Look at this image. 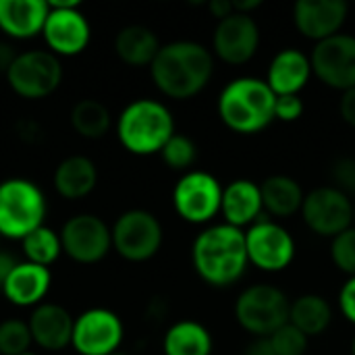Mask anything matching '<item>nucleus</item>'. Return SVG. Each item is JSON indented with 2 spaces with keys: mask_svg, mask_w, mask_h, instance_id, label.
<instances>
[{
  "mask_svg": "<svg viewBox=\"0 0 355 355\" xmlns=\"http://www.w3.org/2000/svg\"><path fill=\"white\" fill-rule=\"evenodd\" d=\"M23 355H35V354H31V352H27V354H23Z\"/></svg>",
  "mask_w": 355,
  "mask_h": 355,
  "instance_id": "nucleus-45",
  "label": "nucleus"
},
{
  "mask_svg": "<svg viewBox=\"0 0 355 355\" xmlns=\"http://www.w3.org/2000/svg\"><path fill=\"white\" fill-rule=\"evenodd\" d=\"M291 304L275 285H252L235 302V318L254 337H270L289 322Z\"/></svg>",
  "mask_w": 355,
  "mask_h": 355,
  "instance_id": "nucleus-6",
  "label": "nucleus"
},
{
  "mask_svg": "<svg viewBox=\"0 0 355 355\" xmlns=\"http://www.w3.org/2000/svg\"><path fill=\"white\" fill-rule=\"evenodd\" d=\"M112 231V248L116 254L129 262H146L154 258L162 245V225L160 220L141 208L123 212Z\"/></svg>",
  "mask_w": 355,
  "mask_h": 355,
  "instance_id": "nucleus-8",
  "label": "nucleus"
},
{
  "mask_svg": "<svg viewBox=\"0 0 355 355\" xmlns=\"http://www.w3.org/2000/svg\"><path fill=\"white\" fill-rule=\"evenodd\" d=\"M245 248L250 264L264 272H281L295 258L291 233L270 218H260L245 231Z\"/></svg>",
  "mask_w": 355,
  "mask_h": 355,
  "instance_id": "nucleus-11",
  "label": "nucleus"
},
{
  "mask_svg": "<svg viewBox=\"0 0 355 355\" xmlns=\"http://www.w3.org/2000/svg\"><path fill=\"white\" fill-rule=\"evenodd\" d=\"M302 216L320 237H337L354 227V200L333 185L316 187L304 198Z\"/></svg>",
  "mask_w": 355,
  "mask_h": 355,
  "instance_id": "nucleus-10",
  "label": "nucleus"
},
{
  "mask_svg": "<svg viewBox=\"0 0 355 355\" xmlns=\"http://www.w3.org/2000/svg\"><path fill=\"white\" fill-rule=\"evenodd\" d=\"M333 187H337L343 193H355V158L354 156H341L333 162L331 168Z\"/></svg>",
  "mask_w": 355,
  "mask_h": 355,
  "instance_id": "nucleus-34",
  "label": "nucleus"
},
{
  "mask_svg": "<svg viewBox=\"0 0 355 355\" xmlns=\"http://www.w3.org/2000/svg\"><path fill=\"white\" fill-rule=\"evenodd\" d=\"M15 56H17V54H12L10 46L0 44V69H2L4 73L8 71V67H10V62L15 60Z\"/></svg>",
  "mask_w": 355,
  "mask_h": 355,
  "instance_id": "nucleus-42",
  "label": "nucleus"
},
{
  "mask_svg": "<svg viewBox=\"0 0 355 355\" xmlns=\"http://www.w3.org/2000/svg\"><path fill=\"white\" fill-rule=\"evenodd\" d=\"M19 262L15 260V256L12 254H8V252H2L0 250V291H2V287H4V283H6V279L10 277V272L15 270V266H17Z\"/></svg>",
  "mask_w": 355,
  "mask_h": 355,
  "instance_id": "nucleus-39",
  "label": "nucleus"
},
{
  "mask_svg": "<svg viewBox=\"0 0 355 355\" xmlns=\"http://www.w3.org/2000/svg\"><path fill=\"white\" fill-rule=\"evenodd\" d=\"M31 339L46 352H60L71 345L75 318L58 304H40L29 316Z\"/></svg>",
  "mask_w": 355,
  "mask_h": 355,
  "instance_id": "nucleus-18",
  "label": "nucleus"
},
{
  "mask_svg": "<svg viewBox=\"0 0 355 355\" xmlns=\"http://www.w3.org/2000/svg\"><path fill=\"white\" fill-rule=\"evenodd\" d=\"M98 185V168L87 156H69L54 171V187L64 200H81Z\"/></svg>",
  "mask_w": 355,
  "mask_h": 355,
  "instance_id": "nucleus-23",
  "label": "nucleus"
},
{
  "mask_svg": "<svg viewBox=\"0 0 355 355\" xmlns=\"http://www.w3.org/2000/svg\"><path fill=\"white\" fill-rule=\"evenodd\" d=\"M260 46V27L252 15L233 12L231 17L218 21L212 48L214 54L229 64H243L252 60Z\"/></svg>",
  "mask_w": 355,
  "mask_h": 355,
  "instance_id": "nucleus-15",
  "label": "nucleus"
},
{
  "mask_svg": "<svg viewBox=\"0 0 355 355\" xmlns=\"http://www.w3.org/2000/svg\"><path fill=\"white\" fill-rule=\"evenodd\" d=\"M352 355H355V337L354 341H352Z\"/></svg>",
  "mask_w": 355,
  "mask_h": 355,
  "instance_id": "nucleus-43",
  "label": "nucleus"
},
{
  "mask_svg": "<svg viewBox=\"0 0 355 355\" xmlns=\"http://www.w3.org/2000/svg\"><path fill=\"white\" fill-rule=\"evenodd\" d=\"M48 204L44 191L29 179L12 177L0 183V235L23 241L44 227Z\"/></svg>",
  "mask_w": 355,
  "mask_h": 355,
  "instance_id": "nucleus-5",
  "label": "nucleus"
},
{
  "mask_svg": "<svg viewBox=\"0 0 355 355\" xmlns=\"http://www.w3.org/2000/svg\"><path fill=\"white\" fill-rule=\"evenodd\" d=\"M264 210L272 216L287 218L302 210L304 206V189L289 175H272L260 183Z\"/></svg>",
  "mask_w": 355,
  "mask_h": 355,
  "instance_id": "nucleus-25",
  "label": "nucleus"
},
{
  "mask_svg": "<svg viewBox=\"0 0 355 355\" xmlns=\"http://www.w3.org/2000/svg\"><path fill=\"white\" fill-rule=\"evenodd\" d=\"M312 77L310 56L297 48H283L268 64L266 83L275 96L300 94Z\"/></svg>",
  "mask_w": 355,
  "mask_h": 355,
  "instance_id": "nucleus-19",
  "label": "nucleus"
},
{
  "mask_svg": "<svg viewBox=\"0 0 355 355\" xmlns=\"http://www.w3.org/2000/svg\"><path fill=\"white\" fill-rule=\"evenodd\" d=\"M277 96L266 79L237 77L218 96V116L235 133H260L275 121Z\"/></svg>",
  "mask_w": 355,
  "mask_h": 355,
  "instance_id": "nucleus-3",
  "label": "nucleus"
},
{
  "mask_svg": "<svg viewBox=\"0 0 355 355\" xmlns=\"http://www.w3.org/2000/svg\"><path fill=\"white\" fill-rule=\"evenodd\" d=\"M191 262L198 277L212 287L237 283L250 264L245 233L227 223L208 227L193 241Z\"/></svg>",
  "mask_w": 355,
  "mask_h": 355,
  "instance_id": "nucleus-2",
  "label": "nucleus"
},
{
  "mask_svg": "<svg viewBox=\"0 0 355 355\" xmlns=\"http://www.w3.org/2000/svg\"><path fill=\"white\" fill-rule=\"evenodd\" d=\"M123 335L125 327L116 312L92 308L75 318L71 345L79 355H112L123 343Z\"/></svg>",
  "mask_w": 355,
  "mask_h": 355,
  "instance_id": "nucleus-12",
  "label": "nucleus"
},
{
  "mask_svg": "<svg viewBox=\"0 0 355 355\" xmlns=\"http://www.w3.org/2000/svg\"><path fill=\"white\" fill-rule=\"evenodd\" d=\"M349 6L345 0H297L293 21L297 31L316 44L341 33Z\"/></svg>",
  "mask_w": 355,
  "mask_h": 355,
  "instance_id": "nucleus-17",
  "label": "nucleus"
},
{
  "mask_svg": "<svg viewBox=\"0 0 355 355\" xmlns=\"http://www.w3.org/2000/svg\"><path fill=\"white\" fill-rule=\"evenodd\" d=\"M116 135L121 146L135 156L160 154L175 135V119L162 102L139 98L127 104L119 114Z\"/></svg>",
  "mask_w": 355,
  "mask_h": 355,
  "instance_id": "nucleus-4",
  "label": "nucleus"
},
{
  "mask_svg": "<svg viewBox=\"0 0 355 355\" xmlns=\"http://www.w3.org/2000/svg\"><path fill=\"white\" fill-rule=\"evenodd\" d=\"M312 73L333 89L355 87V35L337 33L318 42L310 54Z\"/></svg>",
  "mask_w": 355,
  "mask_h": 355,
  "instance_id": "nucleus-14",
  "label": "nucleus"
},
{
  "mask_svg": "<svg viewBox=\"0 0 355 355\" xmlns=\"http://www.w3.org/2000/svg\"><path fill=\"white\" fill-rule=\"evenodd\" d=\"M50 283H52L50 268L37 266V264H31L25 260L15 266V270L6 279L0 293L12 306L31 308V306L42 304L46 293L50 291Z\"/></svg>",
  "mask_w": 355,
  "mask_h": 355,
  "instance_id": "nucleus-20",
  "label": "nucleus"
},
{
  "mask_svg": "<svg viewBox=\"0 0 355 355\" xmlns=\"http://www.w3.org/2000/svg\"><path fill=\"white\" fill-rule=\"evenodd\" d=\"M177 214L193 225L212 220L223 206V185L206 171H187L173 189Z\"/></svg>",
  "mask_w": 355,
  "mask_h": 355,
  "instance_id": "nucleus-9",
  "label": "nucleus"
},
{
  "mask_svg": "<svg viewBox=\"0 0 355 355\" xmlns=\"http://www.w3.org/2000/svg\"><path fill=\"white\" fill-rule=\"evenodd\" d=\"M331 320H333V308L322 295L306 293L291 302L289 322L295 329H300L308 339L322 335L329 329Z\"/></svg>",
  "mask_w": 355,
  "mask_h": 355,
  "instance_id": "nucleus-27",
  "label": "nucleus"
},
{
  "mask_svg": "<svg viewBox=\"0 0 355 355\" xmlns=\"http://www.w3.org/2000/svg\"><path fill=\"white\" fill-rule=\"evenodd\" d=\"M260 4H262V0H233L235 12H241V15H250V12L256 10Z\"/></svg>",
  "mask_w": 355,
  "mask_h": 355,
  "instance_id": "nucleus-41",
  "label": "nucleus"
},
{
  "mask_svg": "<svg viewBox=\"0 0 355 355\" xmlns=\"http://www.w3.org/2000/svg\"><path fill=\"white\" fill-rule=\"evenodd\" d=\"M339 308L343 316L355 324V277H349L339 291Z\"/></svg>",
  "mask_w": 355,
  "mask_h": 355,
  "instance_id": "nucleus-36",
  "label": "nucleus"
},
{
  "mask_svg": "<svg viewBox=\"0 0 355 355\" xmlns=\"http://www.w3.org/2000/svg\"><path fill=\"white\" fill-rule=\"evenodd\" d=\"M339 112H341V119L355 127V87L343 92L341 100H339Z\"/></svg>",
  "mask_w": 355,
  "mask_h": 355,
  "instance_id": "nucleus-37",
  "label": "nucleus"
},
{
  "mask_svg": "<svg viewBox=\"0 0 355 355\" xmlns=\"http://www.w3.org/2000/svg\"><path fill=\"white\" fill-rule=\"evenodd\" d=\"M48 48L56 56L81 54L92 37L89 23L79 6L71 8H48V19L42 31Z\"/></svg>",
  "mask_w": 355,
  "mask_h": 355,
  "instance_id": "nucleus-16",
  "label": "nucleus"
},
{
  "mask_svg": "<svg viewBox=\"0 0 355 355\" xmlns=\"http://www.w3.org/2000/svg\"><path fill=\"white\" fill-rule=\"evenodd\" d=\"M21 248H23V256L27 258V262L48 268L62 254L60 233H56L50 227H40L21 241Z\"/></svg>",
  "mask_w": 355,
  "mask_h": 355,
  "instance_id": "nucleus-29",
  "label": "nucleus"
},
{
  "mask_svg": "<svg viewBox=\"0 0 355 355\" xmlns=\"http://www.w3.org/2000/svg\"><path fill=\"white\" fill-rule=\"evenodd\" d=\"M156 87L173 98L187 100L198 96L214 73L212 52L193 40H177L160 46L154 62L150 64Z\"/></svg>",
  "mask_w": 355,
  "mask_h": 355,
  "instance_id": "nucleus-1",
  "label": "nucleus"
},
{
  "mask_svg": "<svg viewBox=\"0 0 355 355\" xmlns=\"http://www.w3.org/2000/svg\"><path fill=\"white\" fill-rule=\"evenodd\" d=\"M62 252L79 264H96L112 248V231L96 214L71 216L60 231Z\"/></svg>",
  "mask_w": 355,
  "mask_h": 355,
  "instance_id": "nucleus-13",
  "label": "nucleus"
},
{
  "mask_svg": "<svg viewBox=\"0 0 355 355\" xmlns=\"http://www.w3.org/2000/svg\"><path fill=\"white\" fill-rule=\"evenodd\" d=\"M110 112L108 108L94 98L79 100L71 110V125L73 129L87 139L104 137L110 129Z\"/></svg>",
  "mask_w": 355,
  "mask_h": 355,
  "instance_id": "nucleus-28",
  "label": "nucleus"
},
{
  "mask_svg": "<svg viewBox=\"0 0 355 355\" xmlns=\"http://www.w3.org/2000/svg\"><path fill=\"white\" fill-rule=\"evenodd\" d=\"M354 225H355V202H354Z\"/></svg>",
  "mask_w": 355,
  "mask_h": 355,
  "instance_id": "nucleus-44",
  "label": "nucleus"
},
{
  "mask_svg": "<svg viewBox=\"0 0 355 355\" xmlns=\"http://www.w3.org/2000/svg\"><path fill=\"white\" fill-rule=\"evenodd\" d=\"M243 355H277L272 343L268 337H256L248 347H245V354Z\"/></svg>",
  "mask_w": 355,
  "mask_h": 355,
  "instance_id": "nucleus-38",
  "label": "nucleus"
},
{
  "mask_svg": "<svg viewBox=\"0 0 355 355\" xmlns=\"http://www.w3.org/2000/svg\"><path fill=\"white\" fill-rule=\"evenodd\" d=\"M162 352L164 355H210L212 335L196 320H179L166 331Z\"/></svg>",
  "mask_w": 355,
  "mask_h": 355,
  "instance_id": "nucleus-26",
  "label": "nucleus"
},
{
  "mask_svg": "<svg viewBox=\"0 0 355 355\" xmlns=\"http://www.w3.org/2000/svg\"><path fill=\"white\" fill-rule=\"evenodd\" d=\"M46 0H0V29L15 40H29L44 31Z\"/></svg>",
  "mask_w": 355,
  "mask_h": 355,
  "instance_id": "nucleus-22",
  "label": "nucleus"
},
{
  "mask_svg": "<svg viewBox=\"0 0 355 355\" xmlns=\"http://www.w3.org/2000/svg\"><path fill=\"white\" fill-rule=\"evenodd\" d=\"M164 164L173 171H187L196 158H198V148L193 144V139H189L187 135H181V133H175L166 146L162 148L160 152Z\"/></svg>",
  "mask_w": 355,
  "mask_h": 355,
  "instance_id": "nucleus-31",
  "label": "nucleus"
},
{
  "mask_svg": "<svg viewBox=\"0 0 355 355\" xmlns=\"http://www.w3.org/2000/svg\"><path fill=\"white\" fill-rule=\"evenodd\" d=\"M220 212L231 227H245L254 225L262 218L264 204L260 185L250 179H235L223 187V206Z\"/></svg>",
  "mask_w": 355,
  "mask_h": 355,
  "instance_id": "nucleus-21",
  "label": "nucleus"
},
{
  "mask_svg": "<svg viewBox=\"0 0 355 355\" xmlns=\"http://www.w3.org/2000/svg\"><path fill=\"white\" fill-rule=\"evenodd\" d=\"M304 114V100L300 94L293 96H277L275 104V121L293 123Z\"/></svg>",
  "mask_w": 355,
  "mask_h": 355,
  "instance_id": "nucleus-35",
  "label": "nucleus"
},
{
  "mask_svg": "<svg viewBox=\"0 0 355 355\" xmlns=\"http://www.w3.org/2000/svg\"><path fill=\"white\" fill-rule=\"evenodd\" d=\"M208 8H210V12H212L218 21H223V19H227V17H231V15L235 12L233 0H212V2L208 4Z\"/></svg>",
  "mask_w": 355,
  "mask_h": 355,
  "instance_id": "nucleus-40",
  "label": "nucleus"
},
{
  "mask_svg": "<svg viewBox=\"0 0 355 355\" xmlns=\"http://www.w3.org/2000/svg\"><path fill=\"white\" fill-rule=\"evenodd\" d=\"M160 50V42L150 27L127 25L114 37L116 56L129 67H150Z\"/></svg>",
  "mask_w": 355,
  "mask_h": 355,
  "instance_id": "nucleus-24",
  "label": "nucleus"
},
{
  "mask_svg": "<svg viewBox=\"0 0 355 355\" xmlns=\"http://www.w3.org/2000/svg\"><path fill=\"white\" fill-rule=\"evenodd\" d=\"M33 339L29 324L19 318L0 322V355H23L29 352Z\"/></svg>",
  "mask_w": 355,
  "mask_h": 355,
  "instance_id": "nucleus-30",
  "label": "nucleus"
},
{
  "mask_svg": "<svg viewBox=\"0 0 355 355\" xmlns=\"http://www.w3.org/2000/svg\"><path fill=\"white\" fill-rule=\"evenodd\" d=\"M331 258L341 272L355 277V225L347 231L339 233L337 237H333Z\"/></svg>",
  "mask_w": 355,
  "mask_h": 355,
  "instance_id": "nucleus-32",
  "label": "nucleus"
},
{
  "mask_svg": "<svg viewBox=\"0 0 355 355\" xmlns=\"http://www.w3.org/2000/svg\"><path fill=\"white\" fill-rule=\"evenodd\" d=\"M4 75L17 96L40 100L56 92L60 85L62 64L50 50H27L15 56Z\"/></svg>",
  "mask_w": 355,
  "mask_h": 355,
  "instance_id": "nucleus-7",
  "label": "nucleus"
},
{
  "mask_svg": "<svg viewBox=\"0 0 355 355\" xmlns=\"http://www.w3.org/2000/svg\"><path fill=\"white\" fill-rule=\"evenodd\" d=\"M112 355H125V354H119V352H116V354H112Z\"/></svg>",
  "mask_w": 355,
  "mask_h": 355,
  "instance_id": "nucleus-46",
  "label": "nucleus"
},
{
  "mask_svg": "<svg viewBox=\"0 0 355 355\" xmlns=\"http://www.w3.org/2000/svg\"><path fill=\"white\" fill-rule=\"evenodd\" d=\"M268 339L277 355H306L308 352V337L300 329H295L291 322L283 324Z\"/></svg>",
  "mask_w": 355,
  "mask_h": 355,
  "instance_id": "nucleus-33",
  "label": "nucleus"
}]
</instances>
